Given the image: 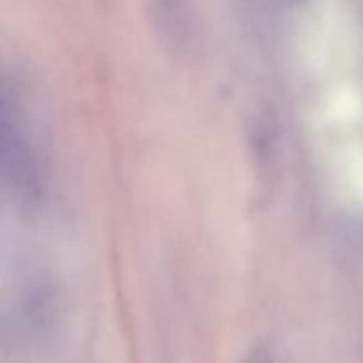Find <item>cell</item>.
Segmentation results:
<instances>
[]
</instances>
